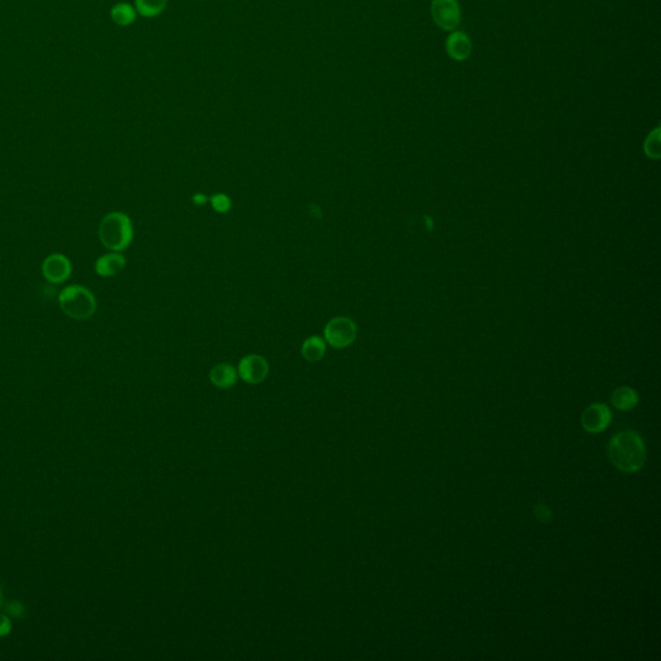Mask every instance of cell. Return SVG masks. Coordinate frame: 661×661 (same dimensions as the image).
Returning <instances> with one entry per match:
<instances>
[{
	"mask_svg": "<svg viewBox=\"0 0 661 661\" xmlns=\"http://www.w3.org/2000/svg\"><path fill=\"white\" fill-rule=\"evenodd\" d=\"M609 458L619 470L634 473L645 464L646 447L636 431L624 430L611 438Z\"/></svg>",
	"mask_w": 661,
	"mask_h": 661,
	"instance_id": "obj_1",
	"label": "cell"
},
{
	"mask_svg": "<svg viewBox=\"0 0 661 661\" xmlns=\"http://www.w3.org/2000/svg\"><path fill=\"white\" fill-rule=\"evenodd\" d=\"M133 234L132 221L123 212L107 213L98 227L100 241L112 252L127 249L133 241Z\"/></svg>",
	"mask_w": 661,
	"mask_h": 661,
	"instance_id": "obj_2",
	"label": "cell"
},
{
	"mask_svg": "<svg viewBox=\"0 0 661 661\" xmlns=\"http://www.w3.org/2000/svg\"><path fill=\"white\" fill-rule=\"evenodd\" d=\"M60 308L69 318L76 321H87L97 310V301L88 288L73 285L65 287L59 294Z\"/></svg>",
	"mask_w": 661,
	"mask_h": 661,
	"instance_id": "obj_3",
	"label": "cell"
},
{
	"mask_svg": "<svg viewBox=\"0 0 661 661\" xmlns=\"http://www.w3.org/2000/svg\"><path fill=\"white\" fill-rule=\"evenodd\" d=\"M358 328L353 319L347 316H335L323 330L324 341L333 349H345L357 340Z\"/></svg>",
	"mask_w": 661,
	"mask_h": 661,
	"instance_id": "obj_4",
	"label": "cell"
},
{
	"mask_svg": "<svg viewBox=\"0 0 661 661\" xmlns=\"http://www.w3.org/2000/svg\"><path fill=\"white\" fill-rule=\"evenodd\" d=\"M431 17L446 31H455L461 21V12L456 0H433Z\"/></svg>",
	"mask_w": 661,
	"mask_h": 661,
	"instance_id": "obj_5",
	"label": "cell"
},
{
	"mask_svg": "<svg viewBox=\"0 0 661 661\" xmlns=\"http://www.w3.org/2000/svg\"><path fill=\"white\" fill-rule=\"evenodd\" d=\"M269 375V363L258 354H248L238 366V376L244 383H260Z\"/></svg>",
	"mask_w": 661,
	"mask_h": 661,
	"instance_id": "obj_6",
	"label": "cell"
},
{
	"mask_svg": "<svg viewBox=\"0 0 661 661\" xmlns=\"http://www.w3.org/2000/svg\"><path fill=\"white\" fill-rule=\"evenodd\" d=\"M71 270L73 268L70 260L62 254H52L42 263L43 277L53 285H60L66 282L70 278Z\"/></svg>",
	"mask_w": 661,
	"mask_h": 661,
	"instance_id": "obj_7",
	"label": "cell"
},
{
	"mask_svg": "<svg viewBox=\"0 0 661 661\" xmlns=\"http://www.w3.org/2000/svg\"><path fill=\"white\" fill-rule=\"evenodd\" d=\"M611 411L609 407L602 403H593L586 408L581 416V425L588 433H600L609 427Z\"/></svg>",
	"mask_w": 661,
	"mask_h": 661,
	"instance_id": "obj_8",
	"label": "cell"
},
{
	"mask_svg": "<svg viewBox=\"0 0 661 661\" xmlns=\"http://www.w3.org/2000/svg\"><path fill=\"white\" fill-rule=\"evenodd\" d=\"M127 260L121 252H110L98 257L95 263V270L100 277L112 278L121 273L126 268Z\"/></svg>",
	"mask_w": 661,
	"mask_h": 661,
	"instance_id": "obj_9",
	"label": "cell"
},
{
	"mask_svg": "<svg viewBox=\"0 0 661 661\" xmlns=\"http://www.w3.org/2000/svg\"><path fill=\"white\" fill-rule=\"evenodd\" d=\"M447 52L450 57L456 61H464L472 53V42L468 35L461 31H453L447 39Z\"/></svg>",
	"mask_w": 661,
	"mask_h": 661,
	"instance_id": "obj_10",
	"label": "cell"
},
{
	"mask_svg": "<svg viewBox=\"0 0 661 661\" xmlns=\"http://www.w3.org/2000/svg\"><path fill=\"white\" fill-rule=\"evenodd\" d=\"M210 383L220 389H229L235 385L238 380V371L232 364L220 363L216 364L210 372Z\"/></svg>",
	"mask_w": 661,
	"mask_h": 661,
	"instance_id": "obj_11",
	"label": "cell"
},
{
	"mask_svg": "<svg viewBox=\"0 0 661 661\" xmlns=\"http://www.w3.org/2000/svg\"><path fill=\"white\" fill-rule=\"evenodd\" d=\"M327 343L321 336H310L301 345V355L305 361L310 363L319 362L324 357L327 350Z\"/></svg>",
	"mask_w": 661,
	"mask_h": 661,
	"instance_id": "obj_12",
	"label": "cell"
},
{
	"mask_svg": "<svg viewBox=\"0 0 661 661\" xmlns=\"http://www.w3.org/2000/svg\"><path fill=\"white\" fill-rule=\"evenodd\" d=\"M611 402L612 405L617 407V410L621 411H629L631 408L637 406L638 403V394L637 391L628 386H621L614 391L611 395Z\"/></svg>",
	"mask_w": 661,
	"mask_h": 661,
	"instance_id": "obj_13",
	"label": "cell"
},
{
	"mask_svg": "<svg viewBox=\"0 0 661 661\" xmlns=\"http://www.w3.org/2000/svg\"><path fill=\"white\" fill-rule=\"evenodd\" d=\"M135 11L127 3H119L112 9V18L115 23L126 26L135 21Z\"/></svg>",
	"mask_w": 661,
	"mask_h": 661,
	"instance_id": "obj_14",
	"label": "cell"
},
{
	"mask_svg": "<svg viewBox=\"0 0 661 661\" xmlns=\"http://www.w3.org/2000/svg\"><path fill=\"white\" fill-rule=\"evenodd\" d=\"M645 153L651 159L660 158V128L653 131L645 143Z\"/></svg>",
	"mask_w": 661,
	"mask_h": 661,
	"instance_id": "obj_15",
	"label": "cell"
},
{
	"mask_svg": "<svg viewBox=\"0 0 661 661\" xmlns=\"http://www.w3.org/2000/svg\"><path fill=\"white\" fill-rule=\"evenodd\" d=\"M165 0H136L137 9L143 16H154L163 8Z\"/></svg>",
	"mask_w": 661,
	"mask_h": 661,
	"instance_id": "obj_16",
	"label": "cell"
},
{
	"mask_svg": "<svg viewBox=\"0 0 661 661\" xmlns=\"http://www.w3.org/2000/svg\"><path fill=\"white\" fill-rule=\"evenodd\" d=\"M210 204H212L213 210L218 212V213H226L227 210H230V208H232V201L225 194H215L210 198Z\"/></svg>",
	"mask_w": 661,
	"mask_h": 661,
	"instance_id": "obj_17",
	"label": "cell"
},
{
	"mask_svg": "<svg viewBox=\"0 0 661 661\" xmlns=\"http://www.w3.org/2000/svg\"><path fill=\"white\" fill-rule=\"evenodd\" d=\"M7 612L11 617H17V619H18V617H25L26 609H25V606H23L21 602L13 601L8 603Z\"/></svg>",
	"mask_w": 661,
	"mask_h": 661,
	"instance_id": "obj_18",
	"label": "cell"
},
{
	"mask_svg": "<svg viewBox=\"0 0 661 661\" xmlns=\"http://www.w3.org/2000/svg\"><path fill=\"white\" fill-rule=\"evenodd\" d=\"M12 631L11 619L4 614H0V637H6Z\"/></svg>",
	"mask_w": 661,
	"mask_h": 661,
	"instance_id": "obj_19",
	"label": "cell"
},
{
	"mask_svg": "<svg viewBox=\"0 0 661 661\" xmlns=\"http://www.w3.org/2000/svg\"><path fill=\"white\" fill-rule=\"evenodd\" d=\"M535 513H536V518L540 519L542 522H549L552 519V511H549L548 506L545 505H536Z\"/></svg>",
	"mask_w": 661,
	"mask_h": 661,
	"instance_id": "obj_20",
	"label": "cell"
},
{
	"mask_svg": "<svg viewBox=\"0 0 661 661\" xmlns=\"http://www.w3.org/2000/svg\"><path fill=\"white\" fill-rule=\"evenodd\" d=\"M207 202H208V199L204 194L196 193V196H193V203L196 204V206H204Z\"/></svg>",
	"mask_w": 661,
	"mask_h": 661,
	"instance_id": "obj_21",
	"label": "cell"
},
{
	"mask_svg": "<svg viewBox=\"0 0 661 661\" xmlns=\"http://www.w3.org/2000/svg\"><path fill=\"white\" fill-rule=\"evenodd\" d=\"M1 603H3V592H1V588H0V607H1Z\"/></svg>",
	"mask_w": 661,
	"mask_h": 661,
	"instance_id": "obj_22",
	"label": "cell"
}]
</instances>
